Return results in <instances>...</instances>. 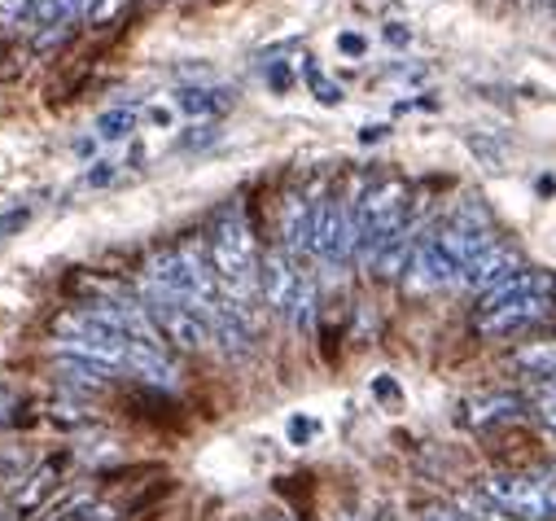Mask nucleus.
Instances as JSON below:
<instances>
[{
	"instance_id": "4c0bfd02",
	"label": "nucleus",
	"mask_w": 556,
	"mask_h": 521,
	"mask_svg": "<svg viewBox=\"0 0 556 521\" xmlns=\"http://www.w3.org/2000/svg\"><path fill=\"white\" fill-rule=\"evenodd\" d=\"M421 521H465L460 512H452V508H426L421 512Z\"/></svg>"
},
{
	"instance_id": "f03ea898",
	"label": "nucleus",
	"mask_w": 556,
	"mask_h": 521,
	"mask_svg": "<svg viewBox=\"0 0 556 521\" xmlns=\"http://www.w3.org/2000/svg\"><path fill=\"white\" fill-rule=\"evenodd\" d=\"M478 495L517 521H547L556 517V478L530 473H486L478 478Z\"/></svg>"
},
{
	"instance_id": "423d86ee",
	"label": "nucleus",
	"mask_w": 556,
	"mask_h": 521,
	"mask_svg": "<svg viewBox=\"0 0 556 521\" xmlns=\"http://www.w3.org/2000/svg\"><path fill=\"white\" fill-rule=\"evenodd\" d=\"M434 241L452 254V264H460V268H469L478 254H486L491 250V219L482 215V211H460V215H452L439 232H434Z\"/></svg>"
},
{
	"instance_id": "7c9ffc66",
	"label": "nucleus",
	"mask_w": 556,
	"mask_h": 521,
	"mask_svg": "<svg viewBox=\"0 0 556 521\" xmlns=\"http://www.w3.org/2000/svg\"><path fill=\"white\" fill-rule=\"evenodd\" d=\"M338 53H342V58H364V53H368V40H364L359 31H342V36H338Z\"/></svg>"
},
{
	"instance_id": "b1692460",
	"label": "nucleus",
	"mask_w": 556,
	"mask_h": 521,
	"mask_svg": "<svg viewBox=\"0 0 556 521\" xmlns=\"http://www.w3.org/2000/svg\"><path fill=\"white\" fill-rule=\"evenodd\" d=\"M303 71H307V84H312V92H316L320 105H342V88H338L316 62H303Z\"/></svg>"
},
{
	"instance_id": "ddd939ff",
	"label": "nucleus",
	"mask_w": 556,
	"mask_h": 521,
	"mask_svg": "<svg viewBox=\"0 0 556 521\" xmlns=\"http://www.w3.org/2000/svg\"><path fill=\"white\" fill-rule=\"evenodd\" d=\"M123 368L136 372V377H146V381H154V385H176V364H172V359L163 355V346H154V342H136V338H131Z\"/></svg>"
},
{
	"instance_id": "9b49d317",
	"label": "nucleus",
	"mask_w": 556,
	"mask_h": 521,
	"mask_svg": "<svg viewBox=\"0 0 556 521\" xmlns=\"http://www.w3.org/2000/svg\"><path fill=\"white\" fill-rule=\"evenodd\" d=\"M316 219H320V206L316 202H307L299 193L286 198V206H281V250L290 258L316 250Z\"/></svg>"
},
{
	"instance_id": "7ed1b4c3",
	"label": "nucleus",
	"mask_w": 556,
	"mask_h": 521,
	"mask_svg": "<svg viewBox=\"0 0 556 521\" xmlns=\"http://www.w3.org/2000/svg\"><path fill=\"white\" fill-rule=\"evenodd\" d=\"M355 228H359L355 254L364 258V264H372V254H377L394 232L407 228V193H403V185H399V180H386V185L368 189V193L359 198V206H355Z\"/></svg>"
},
{
	"instance_id": "6ab92c4d",
	"label": "nucleus",
	"mask_w": 556,
	"mask_h": 521,
	"mask_svg": "<svg viewBox=\"0 0 556 521\" xmlns=\"http://www.w3.org/2000/svg\"><path fill=\"white\" fill-rule=\"evenodd\" d=\"M118 512L110 504H92L88 495H71L58 512H49V521H114Z\"/></svg>"
},
{
	"instance_id": "412c9836",
	"label": "nucleus",
	"mask_w": 556,
	"mask_h": 521,
	"mask_svg": "<svg viewBox=\"0 0 556 521\" xmlns=\"http://www.w3.org/2000/svg\"><path fill=\"white\" fill-rule=\"evenodd\" d=\"M97 127H101L105 141H123V137H131V127H136V110H127V105L105 110V114L97 118Z\"/></svg>"
},
{
	"instance_id": "c85d7f7f",
	"label": "nucleus",
	"mask_w": 556,
	"mask_h": 521,
	"mask_svg": "<svg viewBox=\"0 0 556 521\" xmlns=\"http://www.w3.org/2000/svg\"><path fill=\"white\" fill-rule=\"evenodd\" d=\"M27 219H31V211H27V206H14V211H5V215H0V241H5V237H14L18 228H27Z\"/></svg>"
},
{
	"instance_id": "aec40b11",
	"label": "nucleus",
	"mask_w": 556,
	"mask_h": 521,
	"mask_svg": "<svg viewBox=\"0 0 556 521\" xmlns=\"http://www.w3.org/2000/svg\"><path fill=\"white\" fill-rule=\"evenodd\" d=\"M53 473H58V465L49 460V465H40V469L27 478V491H18V499H14V504H18V512H31V508H36V504L49 495V486H53Z\"/></svg>"
},
{
	"instance_id": "a878e982",
	"label": "nucleus",
	"mask_w": 556,
	"mask_h": 521,
	"mask_svg": "<svg viewBox=\"0 0 556 521\" xmlns=\"http://www.w3.org/2000/svg\"><path fill=\"white\" fill-rule=\"evenodd\" d=\"M71 36H75V27H71V23H58V27H45V31L36 36V53H40V58H49V53H58V49H66V45H71Z\"/></svg>"
},
{
	"instance_id": "2eb2a0df",
	"label": "nucleus",
	"mask_w": 556,
	"mask_h": 521,
	"mask_svg": "<svg viewBox=\"0 0 556 521\" xmlns=\"http://www.w3.org/2000/svg\"><path fill=\"white\" fill-rule=\"evenodd\" d=\"M416 241L412 237V228H403V232H394L377 254H372V272L381 277V281H394V277H407V268H412V258H416Z\"/></svg>"
},
{
	"instance_id": "2f4dec72",
	"label": "nucleus",
	"mask_w": 556,
	"mask_h": 521,
	"mask_svg": "<svg viewBox=\"0 0 556 521\" xmlns=\"http://www.w3.org/2000/svg\"><path fill=\"white\" fill-rule=\"evenodd\" d=\"M267 84H271L276 92H290V84H294V71H290L286 62H271V66H267Z\"/></svg>"
},
{
	"instance_id": "39448f33",
	"label": "nucleus",
	"mask_w": 556,
	"mask_h": 521,
	"mask_svg": "<svg viewBox=\"0 0 556 521\" xmlns=\"http://www.w3.org/2000/svg\"><path fill=\"white\" fill-rule=\"evenodd\" d=\"M359 245V228H355V206L346 202H320V219H316V250L325 264H346Z\"/></svg>"
},
{
	"instance_id": "a211bd4d",
	"label": "nucleus",
	"mask_w": 556,
	"mask_h": 521,
	"mask_svg": "<svg viewBox=\"0 0 556 521\" xmlns=\"http://www.w3.org/2000/svg\"><path fill=\"white\" fill-rule=\"evenodd\" d=\"M521 412H526V408H521L517 395H495V399L473 404L465 417H469V425H504V421H517Z\"/></svg>"
},
{
	"instance_id": "37998d69",
	"label": "nucleus",
	"mask_w": 556,
	"mask_h": 521,
	"mask_svg": "<svg viewBox=\"0 0 556 521\" xmlns=\"http://www.w3.org/2000/svg\"><path fill=\"white\" fill-rule=\"evenodd\" d=\"M372 521H399V517H394V512H377Z\"/></svg>"
},
{
	"instance_id": "6e6552de",
	"label": "nucleus",
	"mask_w": 556,
	"mask_h": 521,
	"mask_svg": "<svg viewBox=\"0 0 556 521\" xmlns=\"http://www.w3.org/2000/svg\"><path fill=\"white\" fill-rule=\"evenodd\" d=\"M299 285H303V272L294 268V258L286 250H267L258 258V294L276 316H290V307L299 298Z\"/></svg>"
},
{
	"instance_id": "9d476101",
	"label": "nucleus",
	"mask_w": 556,
	"mask_h": 521,
	"mask_svg": "<svg viewBox=\"0 0 556 521\" xmlns=\"http://www.w3.org/2000/svg\"><path fill=\"white\" fill-rule=\"evenodd\" d=\"M521 272H526V258H521L517 245H491L486 254H478L473 264L465 268V285L486 294V290H495V285H504V281H513Z\"/></svg>"
},
{
	"instance_id": "5701e85b",
	"label": "nucleus",
	"mask_w": 556,
	"mask_h": 521,
	"mask_svg": "<svg viewBox=\"0 0 556 521\" xmlns=\"http://www.w3.org/2000/svg\"><path fill=\"white\" fill-rule=\"evenodd\" d=\"M534 417L556 434V377H543L534 385Z\"/></svg>"
},
{
	"instance_id": "c9c22d12",
	"label": "nucleus",
	"mask_w": 556,
	"mask_h": 521,
	"mask_svg": "<svg viewBox=\"0 0 556 521\" xmlns=\"http://www.w3.org/2000/svg\"><path fill=\"white\" fill-rule=\"evenodd\" d=\"M372 390H377V399H399V385H394L390 377H377Z\"/></svg>"
},
{
	"instance_id": "473e14b6",
	"label": "nucleus",
	"mask_w": 556,
	"mask_h": 521,
	"mask_svg": "<svg viewBox=\"0 0 556 521\" xmlns=\"http://www.w3.org/2000/svg\"><path fill=\"white\" fill-rule=\"evenodd\" d=\"M312 434H316V421H312V417H294V421H290V443H294V447H303Z\"/></svg>"
},
{
	"instance_id": "f704fd0d",
	"label": "nucleus",
	"mask_w": 556,
	"mask_h": 521,
	"mask_svg": "<svg viewBox=\"0 0 556 521\" xmlns=\"http://www.w3.org/2000/svg\"><path fill=\"white\" fill-rule=\"evenodd\" d=\"M386 40H390L394 49H407V40H412V31H407V27H399V23H390V27H386Z\"/></svg>"
},
{
	"instance_id": "a19ab883",
	"label": "nucleus",
	"mask_w": 556,
	"mask_h": 521,
	"mask_svg": "<svg viewBox=\"0 0 556 521\" xmlns=\"http://www.w3.org/2000/svg\"><path fill=\"white\" fill-rule=\"evenodd\" d=\"M114 176V167H97V171H88V185H105Z\"/></svg>"
},
{
	"instance_id": "58836bf2",
	"label": "nucleus",
	"mask_w": 556,
	"mask_h": 521,
	"mask_svg": "<svg viewBox=\"0 0 556 521\" xmlns=\"http://www.w3.org/2000/svg\"><path fill=\"white\" fill-rule=\"evenodd\" d=\"M381 137H386V127H381V123H372V127H364V132H359V141H364V145L381 141Z\"/></svg>"
},
{
	"instance_id": "dca6fc26",
	"label": "nucleus",
	"mask_w": 556,
	"mask_h": 521,
	"mask_svg": "<svg viewBox=\"0 0 556 521\" xmlns=\"http://www.w3.org/2000/svg\"><path fill=\"white\" fill-rule=\"evenodd\" d=\"M53 372H58V381H75L84 390H105L118 368H110L101 359H88V355H58L53 359Z\"/></svg>"
},
{
	"instance_id": "1a4fd4ad",
	"label": "nucleus",
	"mask_w": 556,
	"mask_h": 521,
	"mask_svg": "<svg viewBox=\"0 0 556 521\" xmlns=\"http://www.w3.org/2000/svg\"><path fill=\"white\" fill-rule=\"evenodd\" d=\"M552 316V298L547 294H526V298H513L504 307H491V312H478V333L482 338H508L517 329H530V325H543Z\"/></svg>"
},
{
	"instance_id": "72a5a7b5",
	"label": "nucleus",
	"mask_w": 556,
	"mask_h": 521,
	"mask_svg": "<svg viewBox=\"0 0 556 521\" xmlns=\"http://www.w3.org/2000/svg\"><path fill=\"white\" fill-rule=\"evenodd\" d=\"M469 145H473V150H478V154H482V158H486L491 167H500V163H504V150H500V145H491V141H482V137H473Z\"/></svg>"
},
{
	"instance_id": "cd10ccee",
	"label": "nucleus",
	"mask_w": 556,
	"mask_h": 521,
	"mask_svg": "<svg viewBox=\"0 0 556 521\" xmlns=\"http://www.w3.org/2000/svg\"><path fill=\"white\" fill-rule=\"evenodd\" d=\"M36 10V0H0V27H14L23 18H31Z\"/></svg>"
},
{
	"instance_id": "f3484780",
	"label": "nucleus",
	"mask_w": 556,
	"mask_h": 521,
	"mask_svg": "<svg viewBox=\"0 0 556 521\" xmlns=\"http://www.w3.org/2000/svg\"><path fill=\"white\" fill-rule=\"evenodd\" d=\"M513 364H517L526 377H534V381L556 377V338H534V342L517 346V351H513Z\"/></svg>"
},
{
	"instance_id": "0eeeda50",
	"label": "nucleus",
	"mask_w": 556,
	"mask_h": 521,
	"mask_svg": "<svg viewBox=\"0 0 556 521\" xmlns=\"http://www.w3.org/2000/svg\"><path fill=\"white\" fill-rule=\"evenodd\" d=\"M447 285H465V268L452 264V254L426 237L421 245H416V258L407 268V290L412 294H434V290H447Z\"/></svg>"
},
{
	"instance_id": "4be33fe9",
	"label": "nucleus",
	"mask_w": 556,
	"mask_h": 521,
	"mask_svg": "<svg viewBox=\"0 0 556 521\" xmlns=\"http://www.w3.org/2000/svg\"><path fill=\"white\" fill-rule=\"evenodd\" d=\"M290 320H294V329H303V333H312V325H316V285L303 277V285H299V298H294V307H290Z\"/></svg>"
},
{
	"instance_id": "c756f323",
	"label": "nucleus",
	"mask_w": 556,
	"mask_h": 521,
	"mask_svg": "<svg viewBox=\"0 0 556 521\" xmlns=\"http://www.w3.org/2000/svg\"><path fill=\"white\" fill-rule=\"evenodd\" d=\"M18 408H23V404H18L14 390H10V385H0V430L18 421Z\"/></svg>"
},
{
	"instance_id": "bb28decb",
	"label": "nucleus",
	"mask_w": 556,
	"mask_h": 521,
	"mask_svg": "<svg viewBox=\"0 0 556 521\" xmlns=\"http://www.w3.org/2000/svg\"><path fill=\"white\" fill-rule=\"evenodd\" d=\"M219 141V127L215 123H193L189 132L180 137V150H206V145H215Z\"/></svg>"
},
{
	"instance_id": "f257e3e1",
	"label": "nucleus",
	"mask_w": 556,
	"mask_h": 521,
	"mask_svg": "<svg viewBox=\"0 0 556 521\" xmlns=\"http://www.w3.org/2000/svg\"><path fill=\"white\" fill-rule=\"evenodd\" d=\"M211 268H215L224 303L245 312L250 294L258 290V254H254V237H250V224H245L237 202L215 215V228H211Z\"/></svg>"
},
{
	"instance_id": "e433bc0d",
	"label": "nucleus",
	"mask_w": 556,
	"mask_h": 521,
	"mask_svg": "<svg viewBox=\"0 0 556 521\" xmlns=\"http://www.w3.org/2000/svg\"><path fill=\"white\" fill-rule=\"evenodd\" d=\"M118 10H123V0H101L97 14H92V23H105V18H114Z\"/></svg>"
},
{
	"instance_id": "79ce46f5",
	"label": "nucleus",
	"mask_w": 556,
	"mask_h": 521,
	"mask_svg": "<svg viewBox=\"0 0 556 521\" xmlns=\"http://www.w3.org/2000/svg\"><path fill=\"white\" fill-rule=\"evenodd\" d=\"M263 521H294V517H286V512H267Z\"/></svg>"
},
{
	"instance_id": "393cba45",
	"label": "nucleus",
	"mask_w": 556,
	"mask_h": 521,
	"mask_svg": "<svg viewBox=\"0 0 556 521\" xmlns=\"http://www.w3.org/2000/svg\"><path fill=\"white\" fill-rule=\"evenodd\" d=\"M460 517H465V521H517V517H508V512H500L495 504H486V499H482L478 491L460 499Z\"/></svg>"
},
{
	"instance_id": "ea45409f",
	"label": "nucleus",
	"mask_w": 556,
	"mask_h": 521,
	"mask_svg": "<svg viewBox=\"0 0 556 521\" xmlns=\"http://www.w3.org/2000/svg\"><path fill=\"white\" fill-rule=\"evenodd\" d=\"M150 118H154L159 127H167V123H172V110H167V105H154V110H150Z\"/></svg>"
},
{
	"instance_id": "f8f14e48",
	"label": "nucleus",
	"mask_w": 556,
	"mask_h": 521,
	"mask_svg": "<svg viewBox=\"0 0 556 521\" xmlns=\"http://www.w3.org/2000/svg\"><path fill=\"white\" fill-rule=\"evenodd\" d=\"M211 333H215V342L224 346V355H232V359H241V355H250V346H254V338H250V320H245V312H237V307H228L224 298L215 303V312H211Z\"/></svg>"
},
{
	"instance_id": "4468645a",
	"label": "nucleus",
	"mask_w": 556,
	"mask_h": 521,
	"mask_svg": "<svg viewBox=\"0 0 556 521\" xmlns=\"http://www.w3.org/2000/svg\"><path fill=\"white\" fill-rule=\"evenodd\" d=\"M176 105L198 118V123H215L219 114H228L237 105V92L232 88H180L176 92Z\"/></svg>"
},
{
	"instance_id": "20e7f679",
	"label": "nucleus",
	"mask_w": 556,
	"mask_h": 521,
	"mask_svg": "<svg viewBox=\"0 0 556 521\" xmlns=\"http://www.w3.org/2000/svg\"><path fill=\"white\" fill-rule=\"evenodd\" d=\"M141 303L150 307V316H154V325H159V333L167 338V342H176L180 351H202L215 333H211V316L206 312H198V307H189L185 298H176V294H167L163 285H154L150 277H141Z\"/></svg>"
}]
</instances>
